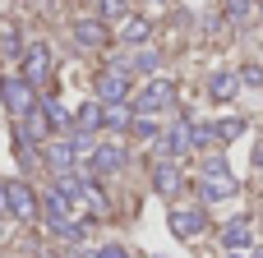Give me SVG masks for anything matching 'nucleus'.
Wrapping results in <instances>:
<instances>
[{
    "label": "nucleus",
    "instance_id": "1",
    "mask_svg": "<svg viewBox=\"0 0 263 258\" xmlns=\"http://www.w3.org/2000/svg\"><path fill=\"white\" fill-rule=\"evenodd\" d=\"M199 180H203V199H208V203H213V199H231V194H236V180H231L227 162H208V166L199 171Z\"/></svg>",
    "mask_w": 263,
    "mask_h": 258
},
{
    "label": "nucleus",
    "instance_id": "2",
    "mask_svg": "<svg viewBox=\"0 0 263 258\" xmlns=\"http://www.w3.org/2000/svg\"><path fill=\"white\" fill-rule=\"evenodd\" d=\"M171 97H176V83H171V78H153V83L139 92V102H134V106H139L143 115H153V111H166V106H171Z\"/></svg>",
    "mask_w": 263,
    "mask_h": 258
},
{
    "label": "nucleus",
    "instance_id": "3",
    "mask_svg": "<svg viewBox=\"0 0 263 258\" xmlns=\"http://www.w3.org/2000/svg\"><path fill=\"white\" fill-rule=\"evenodd\" d=\"M0 92H5V106H9L14 115H28V111L37 106V97H32V83H28V78H5V83H0Z\"/></svg>",
    "mask_w": 263,
    "mask_h": 258
},
{
    "label": "nucleus",
    "instance_id": "4",
    "mask_svg": "<svg viewBox=\"0 0 263 258\" xmlns=\"http://www.w3.org/2000/svg\"><path fill=\"white\" fill-rule=\"evenodd\" d=\"M0 203H5L14 217H32V212H37V199H32V189H28L23 180H9V185L0 189Z\"/></svg>",
    "mask_w": 263,
    "mask_h": 258
},
{
    "label": "nucleus",
    "instance_id": "5",
    "mask_svg": "<svg viewBox=\"0 0 263 258\" xmlns=\"http://www.w3.org/2000/svg\"><path fill=\"white\" fill-rule=\"evenodd\" d=\"M97 92H102V102H125V92H129V78H125V65H111L102 78H97Z\"/></svg>",
    "mask_w": 263,
    "mask_h": 258
},
{
    "label": "nucleus",
    "instance_id": "6",
    "mask_svg": "<svg viewBox=\"0 0 263 258\" xmlns=\"http://www.w3.org/2000/svg\"><path fill=\"white\" fill-rule=\"evenodd\" d=\"M171 231H176L180 240L199 235V231H203V212H199V208H171Z\"/></svg>",
    "mask_w": 263,
    "mask_h": 258
},
{
    "label": "nucleus",
    "instance_id": "7",
    "mask_svg": "<svg viewBox=\"0 0 263 258\" xmlns=\"http://www.w3.org/2000/svg\"><path fill=\"white\" fill-rule=\"evenodd\" d=\"M23 60H28V65H23V69H28V83H42V78L51 74V51H46L42 42H37V46H28V51H23Z\"/></svg>",
    "mask_w": 263,
    "mask_h": 258
},
{
    "label": "nucleus",
    "instance_id": "8",
    "mask_svg": "<svg viewBox=\"0 0 263 258\" xmlns=\"http://www.w3.org/2000/svg\"><path fill=\"white\" fill-rule=\"evenodd\" d=\"M74 42L88 46V51H97V46H106V28H102L97 18H79V23H74Z\"/></svg>",
    "mask_w": 263,
    "mask_h": 258
},
{
    "label": "nucleus",
    "instance_id": "9",
    "mask_svg": "<svg viewBox=\"0 0 263 258\" xmlns=\"http://www.w3.org/2000/svg\"><path fill=\"white\" fill-rule=\"evenodd\" d=\"M120 166H125V148L106 143V148L92 152V171H97V175H111V171H120Z\"/></svg>",
    "mask_w": 263,
    "mask_h": 258
},
{
    "label": "nucleus",
    "instance_id": "10",
    "mask_svg": "<svg viewBox=\"0 0 263 258\" xmlns=\"http://www.w3.org/2000/svg\"><path fill=\"white\" fill-rule=\"evenodd\" d=\"M120 37L139 46V42H148V37H153V23H148V18H134V14H129V18H120Z\"/></svg>",
    "mask_w": 263,
    "mask_h": 258
},
{
    "label": "nucleus",
    "instance_id": "11",
    "mask_svg": "<svg viewBox=\"0 0 263 258\" xmlns=\"http://www.w3.org/2000/svg\"><path fill=\"white\" fill-rule=\"evenodd\" d=\"M102 125H106V129H125V125H129V106H125V102H106Z\"/></svg>",
    "mask_w": 263,
    "mask_h": 258
},
{
    "label": "nucleus",
    "instance_id": "12",
    "mask_svg": "<svg viewBox=\"0 0 263 258\" xmlns=\"http://www.w3.org/2000/svg\"><path fill=\"white\" fill-rule=\"evenodd\" d=\"M153 180H157V189H162V194H176V185H180V175H176V166H171V162H157V166H153Z\"/></svg>",
    "mask_w": 263,
    "mask_h": 258
},
{
    "label": "nucleus",
    "instance_id": "13",
    "mask_svg": "<svg viewBox=\"0 0 263 258\" xmlns=\"http://www.w3.org/2000/svg\"><path fill=\"white\" fill-rule=\"evenodd\" d=\"M236 88H240V78H236V74H213V97H217V102L236 97Z\"/></svg>",
    "mask_w": 263,
    "mask_h": 258
},
{
    "label": "nucleus",
    "instance_id": "14",
    "mask_svg": "<svg viewBox=\"0 0 263 258\" xmlns=\"http://www.w3.org/2000/svg\"><path fill=\"white\" fill-rule=\"evenodd\" d=\"M222 240H227V249H245V245H250V226H245V222H236V226H227V235H222Z\"/></svg>",
    "mask_w": 263,
    "mask_h": 258
},
{
    "label": "nucleus",
    "instance_id": "15",
    "mask_svg": "<svg viewBox=\"0 0 263 258\" xmlns=\"http://www.w3.org/2000/svg\"><path fill=\"white\" fill-rule=\"evenodd\" d=\"M240 134H245V120H240V115H231V120L217 125V138H222V143H231V138H240Z\"/></svg>",
    "mask_w": 263,
    "mask_h": 258
},
{
    "label": "nucleus",
    "instance_id": "16",
    "mask_svg": "<svg viewBox=\"0 0 263 258\" xmlns=\"http://www.w3.org/2000/svg\"><path fill=\"white\" fill-rule=\"evenodd\" d=\"M46 162H51L55 171H69V162H74V148H65V143H60V148H46Z\"/></svg>",
    "mask_w": 263,
    "mask_h": 258
},
{
    "label": "nucleus",
    "instance_id": "17",
    "mask_svg": "<svg viewBox=\"0 0 263 258\" xmlns=\"http://www.w3.org/2000/svg\"><path fill=\"white\" fill-rule=\"evenodd\" d=\"M79 129H102V111L97 106H79Z\"/></svg>",
    "mask_w": 263,
    "mask_h": 258
},
{
    "label": "nucleus",
    "instance_id": "18",
    "mask_svg": "<svg viewBox=\"0 0 263 258\" xmlns=\"http://www.w3.org/2000/svg\"><path fill=\"white\" fill-rule=\"evenodd\" d=\"M134 69H143V74L157 69V55H153V51H139V55H134Z\"/></svg>",
    "mask_w": 263,
    "mask_h": 258
},
{
    "label": "nucleus",
    "instance_id": "19",
    "mask_svg": "<svg viewBox=\"0 0 263 258\" xmlns=\"http://www.w3.org/2000/svg\"><path fill=\"white\" fill-rule=\"evenodd\" d=\"M245 9H250V0H227V14H231V18H236V23H240V18H245Z\"/></svg>",
    "mask_w": 263,
    "mask_h": 258
},
{
    "label": "nucleus",
    "instance_id": "20",
    "mask_svg": "<svg viewBox=\"0 0 263 258\" xmlns=\"http://www.w3.org/2000/svg\"><path fill=\"white\" fill-rule=\"evenodd\" d=\"M102 14H106V18H120V14H125V0H102Z\"/></svg>",
    "mask_w": 263,
    "mask_h": 258
},
{
    "label": "nucleus",
    "instance_id": "21",
    "mask_svg": "<svg viewBox=\"0 0 263 258\" xmlns=\"http://www.w3.org/2000/svg\"><path fill=\"white\" fill-rule=\"evenodd\" d=\"M240 78H245V83H259V88H263V69H259V65H245V74H240Z\"/></svg>",
    "mask_w": 263,
    "mask_h": 258
},
{
    "label": "nucleus",
    "instance_id": "22",
    "mask_svg": "<svg viewBox=\"0 0 263 258\" xmlns=\"http://www.w3.org/2000/svg\"><path fill=\"white\" fill-rule=\"evenodd\" d=\"M5 51H9V55H18V32H14V28L5 32Z\"/></svg>",
    "mask_w": 263,
    "mask_h": 258
},
{
    "label": "nucleus",
    "instance_id": "23",
    "mask_svg": "<svg viewBox=\"0 0 263 258\" xmlns=\"http://www.w3.org/2000/svg\"><path fill=\"white\" fill-rule=\"evenodd\" d=\"M157 5H162V0H157Z\"/></svg>",
    "mask_w": 263,
    "mask_h": 258
}]
</instances>
